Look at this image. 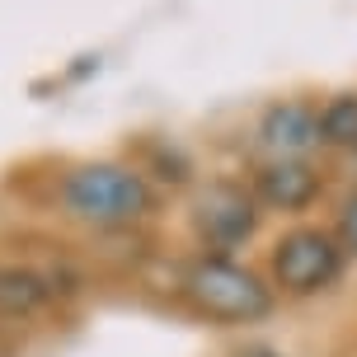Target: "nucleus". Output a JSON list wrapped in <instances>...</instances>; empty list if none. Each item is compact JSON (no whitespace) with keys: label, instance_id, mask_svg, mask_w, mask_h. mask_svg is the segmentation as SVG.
Instances as JSON below:
<instances>
[{"label":"nucleus","instance_id":"f257e3e1","mask_svg":"<svg viewBox=\"0 0 357 357\" xmlns=\"http://www.w3.org/2000/svg\"><path fill=\"white\" fill-rule=\"evenodd\" d=\"M61 207H66V216L85 221V226L113 231V226H132L151 212V188L127 165L94 160V165H75L61 178Z\"/></svg>","mask_w":357,"mask_h":357},{"label":"nucleus","instance_id":"f03ea898","mask_svg":"<svg viewBox=\"0 0 357 357\" xmlns=\"http://www.w3.org/2000/svg\"><path fill=\"white\" fill-rule=\"evenodd\" d=\"M183 296L197 315L226 324H250L273 310V291L264 287V278L231 259H197L183 273Z\"/></svg>","mask_w":357,"mask_h":357},{"label":"nucleus","instance_id":"7ed1b4c3","mask_svg":"<svg viewBox=\"0 0 357 357\" xmlns=\"http://www.w3.org/2000/svg\"><path fill=\"white\" fill-rule=\"evenodd\" d=\"M343 268V250L334 245V235L324 231H291L287 240H278L273 254V273L291 296H310L339 278Z\"/></svg>","mask_w":357,"mask_h":357},{"label":"nucleus","instance_id":"20e7f679","mask_svg":"<svg viewBox=\"0 0 357 357\" xmlns=\"http://www.w3.org/2000/svg\"><path fill=\"white\" fill-rule=\"evenodd\" d=\"M254 221H259L254 197L245 193L240 183H207V188L197 193V202H193L197 235H202L207 245H216V250H231V245H240V240H250Z\"/></svg>","mask_w":357,"mask_h":357},{"label":"nucleus","instance_id":"39448f33","mask_svg":"<svg viewBox=\"0 0 357 357\" xmlns=\"http://www.w3.org/2000/svg\"><path fill=\"white\" fill-rule=\"evenodd\" d=\"M254 188H259V197H264L268 207H278V212H301V207H310L315 193H320V174L301 160H273V165L259 169Z\"/></svg>","mask_w":357,"mask_h":357},{"label":"nucleus","instance_id":"423d86ee","mask_svg":"<svg viewBox=\"0 0 357 357\" xmlns=\"http://www.w3.org/2000/svg\"><path fill=\"white\" fill-rule=\"evenodd\" d=\"M264 142L273 146L282 160L301 155V151H310V146H320V113H310L305 104H278V108H268Z\"/></svg>","mask_w":357,"mask_h":357},{"label":"nucleus","instance_id":"0eeeda50","mask_svg":"<svg viewBox=\"0 0 357 357\" xmlns=\"http://www.w3.org/2000/svg\"><path fill=\"white\" fill-rule=\"evenodd\" d=\"M52 301L47 278H38L29 268H0V315H33Z\"/></svg>","mask_w":357,"mask_h":357},{"label":"nucleus","instance_id":"6e6552de","mask_svg":"<svg viewBox=\"0 0 357 357\" xmlns=\"http://www.w3.org/2000/svg\"><path fill=\"white\" fill-rule=\"evenodd\" d=\"M320 142L357 146V99L353 94H339V99L320 113Z\"/></svg>","mask_w":357,"mask_h":357},{"label":"nucleus","instance_id":"1a4fd4ad","mask_svg":"<svg viewBox=\"0 0 357 357\" xmlns=\"http://www.w3.org/2000/svg\"><path fill=\"white\" fill-rule=\"evenodd\" d=\"M343 240L357 250V197L348 202V212H343Z\"/></svg>","mask_w":357,"mask_h":357}]
</instances>
